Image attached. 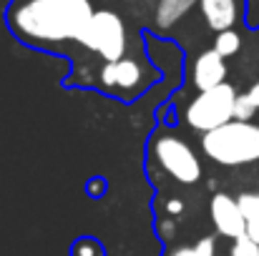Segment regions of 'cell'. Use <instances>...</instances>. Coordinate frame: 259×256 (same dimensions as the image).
<instances>
[{"label": "cell", "mask_w": 259, "mask_h": 256, "mask_svg": "<svg viewBox=\"0 0 259 256\" xmlns=\"http://www.w3.org/2000/svg\"><path fill=\"white\" fill-rule=\"evenodd\" d=\"M201 151L222 166H244L259 161V126L252 121H229L201 136Z\"/></svg>", "instance_id": "7a4b0ae2"}, {"label": "cell", "mask_w": 259, "mask_h": 256, "mask_svg": "<svg viewBox=\"0 0 259 256\" xmlns=\"http://www.w3.org/2000/svg\"><path fill=\"white\" fill-rule=\"evenodd\" d=\"M73 256H103V251L93 239H81L73 249Z\"/></svg>", "instance_id": "2e32d148"}, {"label": "cell", "mask_w": 259, "mask_h": 256, "mask_svg": "<svg viewBox=\"0 0 259 256\" xmlns=\"http://www.w3.org/2000/svg\"><path fill=\"white\" fill-rule=\"evenodd\" d=\"M101 83L118 93H134L144 85V68L134 58H118L103 66Z\"/></svg>", "instance_id": "52a82bcc"}, {"label": "cell", "mask_w": 259, "mask_h": 256, "mask_svg": "<svg viewBox=\"0 0 259 256\" xmlns=\"http://www.w3.org/2000/svg\"><path fill=\"white\" fill-rule=\"evenodd\" d=\"M229 256H259V244L252 239V236H247V234H244V236L234 239Z\"/></svg>", "instance_id": "5bb4252c"}, {"label": "cell", "mask_w": 259, "mask_h": 256, "mask_svg": "<svg viewBox=\"0 0 259 256\" xmlns=\"http://www.w3.org/2000/svg\"><path fill=\"white\" fill-rule=\"evenodd\" d=\"M247 95L252 98V103H254V106H257V108H259V81H257V83H254V85H252L249 90H247Z\"/></svg>", "instance_id": "ac0fdd59"}, {"label": "cell", "mask_w": 259, "mask_h": 256, "mask_svg": "<svg viewBox=\"0 0 259 256\" xmlns=\"http://www.w3.org/2000/svg\"><path fill=\"white\" fill-rule=\"evenodd\" d=\"M239 48H242V38H239V33H237L234 28H232V30H222V33H217V38H214V50H217L222 58H232V56H237Z\"/></svg>", "instance_id": "7c38bea8"}, {"label": "cell", "mask_w": 259, "mask_h": 256, "mask_svg": "<svg viewBox=\"0 0 259 256\" xmlns=\"http://www.w3.org/2000/svg\"><path fill=\"white\" fill-rule=\"evenodd\" d=\"M257 113V106L252 103V98L244 93V95H237V103H234V121H252Z\"/></svg>", "instance_id": "9a60e30c"}, {"label": "cell", "mask_w": 259, "mask_h": 256, "mask_svg": "<svg viewBox=\"0 0 259 256\" xmlns=\"http://www.w3.org/2000/svg\"><path fill=\"white\" fill-rule=\"evenodd\" d=\"M181 209H184V203H181L179 198H171V201H166V214H171V216H179V214H181Z\"/></svg>", "instance_id": "e0dca14e"}, {"label": "cell", "mask_w": 259, "mask_h": 256, "mask_svg": "<svg viewBox=\"0 0 259 256\" xmlns=\"http://www.w3.org/2000/svg\"><path fill=\"white\" fill-rule=\"evenodd\" d=\"M81 45L98 53L106 63L123 58L126 53V25L118 13L113 10H96L86 33L81 38Z\"/></svg>", "instance_id": "277c9868"}, {"label": "cell", "mask_w": 259, "mask_h": 256, "mask_svg": "<svg viewBox=\"0 0 259 256\" xmlns=\"http://www.w3.org/2000/svg\"><path fill=\"white\" fill-rule=\"evenodd\" d=\"M199 0H159L156 3V13H154V23L159 30H166L176 25Z\"/></svg>", "instance_id": "30bf717a"}, {"label": "cell", "mask_w": 259, "mask_h": 256, "mask_svg": "<svg viewBox=\"0 0 259 256\" xmlns=\"http://www.w3.org/2000/svg\"><path fill=\"white\" fill-rule=\"evenodd\" d=\"M151 153L156 164L179 183H196L201 178V164L199 156L189 143H184L176 136H159L151 146Z\"/></svg>", "instance_id": "5b68a950"}, {"label": "cell", "mask_w": 259, "mask_h": 256, "mask_svg": "<svg viewBox=\"0 0 259 256\" xmlns=\"http://www.w3.org/2000/svg\"><path fill=\"white\" fill-rule=\"evenodd\" d=\"M93 13L96 8L91 0H20L10 8L8 23L25 43H81Z\"/></svg>", "instance_id": "6da1fadb"}, {"label": "cell", "mask_w": 259, "mask_h": 256, "mask_svg": "<svg viewBox=\"0 0 259 256\" xmlns=\"http://www.w3.org/2000/svg\"><path fill=\"white\" fill-rule=\"evenodd\" d=\"M196 5H199V10H201L204 23H206L211 30H217V33L232 30L234 23H237V18H239V5H237V0H199Z\"/></svg>", "instance_id": "9c48e42d"}, {"label": "cell", "mask_w": 259, "mask_h": 256, "mask_svg": "<svg viewBox=\"0 0 259 256\" xmlns=\"http://www.w3.org/2000/svg\"><path fill=\"white\" fill-rule=\"evenodd\" d=\"M209 214L222 236L234 241L247 234V221H244V214H242V206L237 198H232L227 193H214L211 203H209Z\"/></svg>", "instance_id": "8992f818"}, {"label": "cell", "mask_w": 259, "mask_h": 256, "mask_svg": "<svg viewBox=\"0 0 259 256\" xmlns=\"http://www.w3.org/2000/svg\"><path fill=\"white\" fill-rule=\"evenodd\" d=\"M237 201L247 221V236H252L259 244V193H242Z\"/></svg>", "instance_id": "8fae6325"}, {"label": "cell", "mask_w": 259, "mask_h": 256, "mask_svg": "<svg viewBox=\"0 0 259 256\" xmlns=\"http://www.w3.org/2000/svg\"><path fill=\"white\" fill-rule=\"evenodd\" d=\"M191 81L199 88V93L227 83V63H224V58L214 48L199 53L196 61H194V68H191Z\"/></svg>", "instance_id": "ba28073f"}, {"label": "cell", "mask_w": 259, "mask_h": 256, "mask_svg": "<svg viewBox=\"0 0 259 256\" xmlns=\"http://www.w3.org/2000/svg\"><path fill=\"white\" fill-rule=\"evenodd\" d=\"M234 103H237V90L229 83L201 90L186 106V123L194 131L209 133V131L234 121Z\"/></svg>", "instance_id": "3957f363"}, {"label": "cell", "mask_w": 259, "mask_h": 256, "mask_svg": "<svg viewBox=\"0 0 259 256\" xmlns=\"http://www.w3.org/2000/svg\"><path fill=\"white\" fill-rule=\"evenodd\" d=\"M214 251H217V241L211 236H206L194 246H179L171 256H214Z\"/></svg>", "instance_id": "4fadbf2b"}]
</instances>
